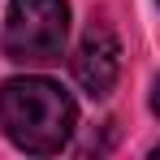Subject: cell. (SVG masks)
<instances>
[{
  "mask_svg": "<svg viewBox=\"0 0 160 160\" xmlns=\"http://www.w3.org/2000/svg\"><path fill=\"white\" fill-rule=\"evenodd\" d=\"M0 126L13 147L30 156H52L69 143L78 126V108L69 91H61L52 78H9L0 87Z\"/></svg>",
  "mask_w": 160,
  "mask_h": 160,
  "instance_id": "1",
  "label": "cell"
},
{
  "mask_svg": "<svg viewBox=\"0 0 160 160\" xmlns=\"http://www.w3.org/2000/svg\"><path fill=\"white\" fill-rule=\"evenodd\" d=\"M152 156H160V143H156V152H152Z\"/></svg>",
  "mask_w": 160,
  "mask_h": 160,
  "instance_id": "5",
  "label": "cell"
},
{
  "mask_svg": "<svg viewBox=\"0 0 160 160\" xmlns=\"http://www.w3.org/2000/svg\"><path fill=\"white\" fill-rule=\"evenodd\" d=\"M117 74H121V43H117L112 26L91 22L82 43H78V52H74V78H78V87L91 100H104L117 87Z\"/></svg>",
  "mask_w": 160,
  "mask_h": 160,
  "instance_id": "3",
  "label": "cell"
},
{
  "mask_svg": "<svg viewBox=\"0 0 160 160\" xmlns=\"http://www.w3.org/2000/svg\"><path fill=\"white\" fill-rule=\"evenodd\" d=\"M69 39V4L65 0H9L4 18V56L18 65L61 61Z\"/></svg>",
  "mask_w": 160,
  "mask_h": 160,
  "instance_id": "2",
  "label": "cell"
},
{
  "mask_svg": "<svg viewBox=\"0 0 160 160\" xmlns=\"http://www.w3.org/2000/svg\"><path fill=\"white\" fill-rule=\"evenodd\" d=\"M152 112H156V117H160V78L152 82Z\"/></svg>",
  "mask_w": 160,
  "mask_h": 160,
  "instance_id": "4",
  "label": "cell"
}]
</instances>
